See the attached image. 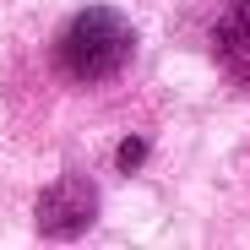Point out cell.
<instances>
[{
  "label": "cell",
  "mask_w": 250,
  "mask_h": 250,
  "mask_svg": "<svg viewBox=\"0 0 250 250\" xmlns=\"http://www.w3.org/2000/svg\"><path fill=\"white\" fill-rule=\"evenodd\" d=\"M142 152H147V142H136V136H131V142L120 147V169H136V163H142Z\"/></svg>",
  "instance_id": "3"
},
{
  "label": "cell",
  "mask_w": 250,
  "mask_h": 250,
  "mask_svg": "<svg viewBox=\"0 0 250 250\" xmlns=\"http://www.w3.org/2000/svg\"><path fill=\"white\" fill-rule=\"evenodd\" d=\"M131 22L109 6H87L76 11L71 27L60 33V71L71 82H104L131 60Z\"/></svg>",
  "instance_id": "1"
},
{
  "label": "cell",
  "mask_w": 250,
  "mask_h": 250,
  "mask_svg": "<svg viewBox=\"0 0 250 250\" xmlns=\"http://www.w3.org/2000/svg\"><path fill=\"white\" fill-rule=\"evenodd\" d=\"M93 218H98L93 180H55L38 196V234H49V239H76Z\"/></svg>",
  "instance_id": "2"
},
{
  "label": "cell",
  "mask_w": 250,
  "mask_h": 250,
  "mask_svg": "<svg viewBox=\"0 0 250 250\" xmlns=\"http://www.w3.org/2000/svg\"><path fill=\"white\" fill-rule=\"evenodd\" d=\"M245 6H250V0H245Z\"/></svg>",
  "instance_id": "4"
}]
</instances>
